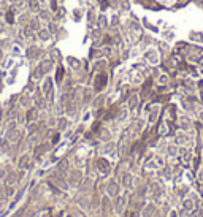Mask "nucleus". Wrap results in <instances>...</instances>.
<instances>
[{
    "instance_id": "f257e3e1",
    "label": "nucleus",
    "mask_w": 203,
    "mask_h": 217,
    "mask_svg": "<svg viewBox=\"0 0 203 217\" xmlns=\"http://www.w3.org/2000/svg\"><path fill=\"white\" fill-rule=\"evenodd\" d=\"M8 21H10V22H13V14H11V13H8Z\"/></svg>"
}]
</instances>
